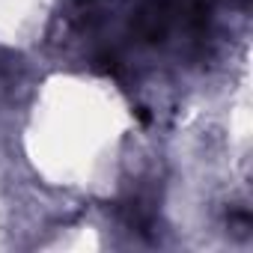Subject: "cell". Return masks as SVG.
<instances>
[{
	"mask_svg": "<svg viewBox=\"0 0 253 253\" xmlns=\"http://www.w3.org/2000/svg\"><path fill=\"white\" fill-rule=\"evenodd\" d=\"M128 131L131 116L113 84L66 75L36 95L24 143L51 185L98 191L113 185Z\"/></svg>",
	"mask_w": 253,
	"mask_h": 253,
	"instance_id": "obj_1",
	"label": "cell"
},
{
	"mask_svg": "<svg viewBox=\"0 0 253 253\" xmlns=\"http://www.w3.org/2000/svg\"><path fill=\"white\" fill-rule=\"evenodd\" d=\"M51 21V0H0V45L30 48L42 42Z\"/></svg>",
	"mask_w": 253,
	"mask_h": 253,
	"instance_id": "obj_2",
	"label": "cell"
}]
</instances>
